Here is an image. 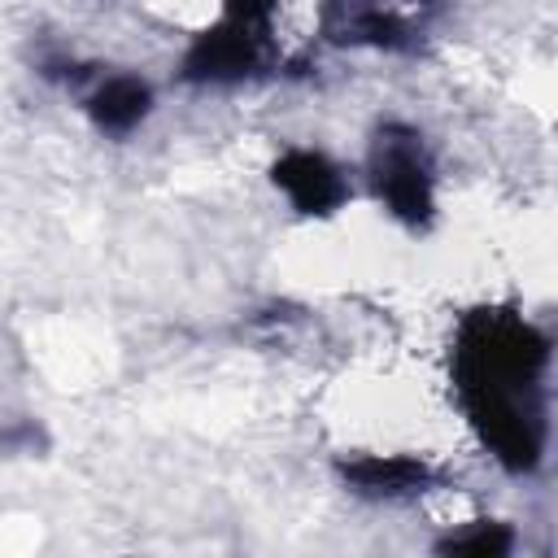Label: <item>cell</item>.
Instances as JSON below:
<instances>
[{
  "label": "cell",
  "mask_w": 558,
  "mask_h": 558,
  "mask_svg": "<svg viewBox=\"0 0 558 558\" xmlns=\"http://www.w3.org/2000/svg\"><path fill=\"white\" fill-rule=\"evenodd\" d=\"M549 340L514 310H471L449 349L453 392L484 449L514 475L536 471L545 453V392L541 375Z\"/></svg>",
  "instance_id": "1"
},
{
  "label": "cell",
  "mask_w": 558,
  "mask_h": 558,
  "mask_svg": "<svg viewBox=\"0 0 558 558\" xmlns=\"http://www.w3.org/2000/svg\"><path fill=\"white\" fill-rule=\"evenodd\" d=\"M371 187L384 201V209L392 218H401L405 227H427L432 222V161L423 148V135L405 122H384L375 131L371 144Z\"/></svg>",
  "instance_id": "2"
},
{
  "label": "cell",
  "mask_w": 558,
  "mask_h": 558,
  "mask_svg": "<svg viewBox=\"0 0 558 558\" xmlns=\"http://www.w3.org/2000/svg\"><path fill=\"white\" fill-rule=\"evenodd\" d=\"M262 52H266V31L227 17L192 39L183 57V78L187 83H240L257 74Z\"/></svg>",
  "instance_id": "3"
},
{
  "label": "cell",
  "mask_w": 558,
  "mask_h": 558,
  "mask_svg": "<svg viewBox=\"0 0 558 558\" xmlns=\"http://www.w3.org/2000/svg\"><path fill=\"white\" fill-rule=\"evenodd\" d=\"M323 35L331 44H371L388 52L414 48V26L388 0H323Z\"/></svg>",
  "instance_id": "4"
},
{
  "label": "cell",
  "mask_w": 558,
  "mask_h": 558,
  "mask_svg": "<svg viewBox=\"0 0 558 558\" xmlns=\"http://www.w3.org/2000/svg\"><path fill=\"white\" fill-rule=\"evenodd\" d=\"M270 179H275V187L292 201V209H301V214L327 218V214H336V209L349 201L344 174L336 170L331 157H323V153H314V148H288V153L270 166Z\"/></svg>",
  "instance_id": "5"
},
{
  "label": "cell",
  "mask_w": 558,
  "mask_h": 558,
  "mask_svg": "<svg viewBox=\"0 0 558 558\" xmlns=\"http://www.w3.org/2000/svg\"><path fill=\"white\" fill-rule=\"evenodd\" d=\"M340 475L366 497H410L436 480V471L410 453H362L340 462Z\"/></svg>",
  "instance_id": "6"
},
{
  "label": "cell",
  "mask_w": 558,
  "mask_h": 558,
  "mask_svg": "<svg viewBox=\"0 0 558 558\" xmlns=\"http://www.w3.org/2000/svg\"><path fill=\"white\" fill-rule=\"evenodd\" d=\"M148 105H153V92H148L144 78H135V74H109L105 83H96V92L87 96L83 109L96 122V131L126 135V131H135L148 118Z\"/></svg>",
  "instance_id": "7"
},
{
  "label": "cell",
  "mask_w": 558,
  "mask_h": 558,
  "mask_svg": "<svg viewBox=\"0 0 558 558\" xmlns=\"http://www.w3.org/2000/svg\"><path fill=\"white\" fill-rule=\"evenodd\" d=\"M510 545H514L510 527H501V523H475L471 532L445 536L436 549H440V554H506Z\"/></svg>",
  "instance_id": "8"
},
{
  "label": "cell",
  "mask_w": 558,
  "mask_h": 558,
  "mask_svg": "<svg viewBox=\"0 0 558 558\" xmlns=\"http://www.w3.org/2000/svg\"><path fill=\"white\" fill-rule=\"evenodd\" d=\"M275 4L279 0H222V9H227L231 22H244V26H257V31H270Z\"/></svg>",
  "instance_id": "9"
}]
</instances>
